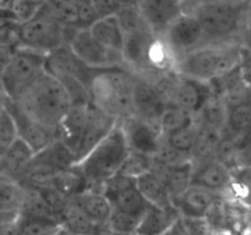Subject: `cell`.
Returning a JSON list of instances; mask_svg holds the SVG:
<instances>
[{
    "label": "cell",
    "instance_id": "5bb4252c",
    "mask_svg": "<svg viewBox=\"0 0 251 235\" xmlns=\"http://www.w3.org/2000/svg\"><path fill=\"white\" fill-rule=\"evenodd\" d=\"M1 103L5 109L9 112L10 117L12 118L17 137L21 139L25 143L28 144L33 153H37L46 146H48L56 137L55 130L43 126L39 122L32 120L24 112H21L14 102L4 97Z\"/></svg>",
    "mask_w": 251,
    "mask_h": 235
},
{
    "label": "cell",
    "instance_id": "b9f144b4",
    "mask_svg": "<svg viewBox=\"0 0 251 235\" xmlns=\"http://www.w3.org/2000/svg\"><path fill=\"white\" fill-rule=\"evenodd\" d=\"M78 4V19L77 28H90L91 24L98 19L95 7L91 4L90 0H77Z\"/></svg>",
    "mask_w": 251,
    "mask_h": 235
},
{
    "label": "cell",
    "instance_id": "60d3db41",
    "mask_svg": "<svg viewBox=\"0 0 251 235\" xmlns=\"http://www.w3.org/2000/svg\"><path fill=\"white\" fill-rule=\"evenodd\" d=\"M38 7L39 5H37L33 0H10L7 10L17 22H24L28 20Z\"/></svg>",
    "mask_w": 251,
    "mask_h": 235
},
{
    "label": "cell",
    "instance_id": "d6986e66",
    "mask_svg": "<svg viewBox=\"0 0 251 235\" xmlns=\"http://www.w3.org/2000/svg\"><path fill=\"white\" fill-rule=\"evenodd\" d=\"M218 195L220 193L210 188L191 184L176 202V208L180 217L203 218L215 201L218 200Z\"/></svg>",
    "mask_w": 251,
    "mask_h": 235
},
{
    "label": "cell",
    "instance_id": "e575fe53",
    "mask_svg": "<svg viewBox=\"0 0 251 235\" xmlns=\"http://www.w3.org/2000/svg\"><path fill=\"white\" fill-rule=\"evenodd\" d=\"M15 225L16 235H53L60 227V223L56 220L19 214Z\"/></svg>",
    "mask_w": 251,
    "mask_h": 235
},
{
    "label": "cell",
    "instance_id": "816d5d0a",
    "mask_svg": "<svg viewBox=\"0 0 251 235\" xmlns=\"http://www.w3.org/2000/svg\"><path fill=\"white\" fill-rule=\"evenodd\" d=\"M179 1H180V2H181V5H183V4H185V2L190 1V0H179Z\"/></svg>",
    "mask_w": 251,
    "mask_h": 235
},
{
    "label": "cell",
    "instance_id": "1f68e13d",
    "mask_svg": "<svg viewBox=\"0 0 251 235\" xmlns=\"http://www.w3.org/2000/svg\"><path fill=\"white\" fill-rule=\"evenodd\" d=\"M42 6L61 26L78 29L77 0H47Z\"/></svg>",
    "mask_w": 251,
    "mask_h": 235
},
{
    "label": "cell",
    "instance_id": "74e56055",
    "mask_svg": "<svg viewBox=\"0 0 251 235\" xmlns=\"http://www.w3.org/2000/svg\"><path fill=\"white\" fill-rule=\"evenodd\" d=\"M139 220L140 217L112 208V212H110L109 218L105 223V227L109 232L117 233V234L132 235L137 224H139Z\"/></svg>",
    "mask_w": 251,
    "mask_h": 235
},
{
    "label": "cell",
    "instance_id": "7dc6e473",
    "mask_svg": "<svg viewBox=\"0 0 251 235\" xmlns=\"http://www.w3.org/2000/svg\"><path fill=\"white\" fill-rule=\"evenodd\" d=\"M14 218H16V217H9V215L4 214V213L1 212V210H0V224H1V223H4V222H7V220L14 219Z\"/></svg>",
    "mask_w": 251,
    "mask_h": 235
},
{
    "label": "cell",
    "instance_id": "d590c367",
    "mask_svg": "<svg viewBox=\"0 0 251 235\" xmlns=\"http://www.w3.org/2000/svg\"><path fill=\"white\" fill-rule=\"evenodd\" d=\"M193 121L194 115L185 112L181 108L176 107V105L172 104V103H167L166 108H164L163 113L159 118L158 125L162 136H163V135L169 134V132L174 131L179 127L185 126V125L190 124Z\"/></svg>",
    "mask_w": 251,
    "mask_h": 235
},
{
    "label": "cell",
    "instance_id": "603a6c76",
    "mask_svg": "<svg viewBox=\"0 0 251 235\" xmlns=\"http://www.w3.org/2000/svg\"><path fill=\"white\" fill-rule=\"evenodd\" d=\"M60 225L78 235H100L108 230L105 224L96 223L70 200L60 213Z\"/></svg>",
    "mask_w": 251,
    "mask_h": 235
},
{
    "label": "cell",
    "instance_id": "30bf717a",
    "mask_svg": "<svg viewBox=\"0 0 251 235\" xmlns=\"http://www.w3.org/2000/svg\"><path fill=\"white\" fill-rule=\"evenodd\" d=\"M157 38L147 27L125 33L122 48L124 68L135 75L149 78L151 76L152 49Z\"/></svg>",
    "mask_w": 251,
    "mask_h": 235
},
{
    "label": "cell",
    "instance_id": "8d00e7d4",
    "mask_svg": "<svg viewBox=\"0 0 251 235\" xmlns=\"http://www.w3.org/2000/svg\"><path fill=\"white\" fill-rule=\"evenodd\" d=\"M152 165H153V157L152 156L140 153V152L129 151L118 173L136 179L141 174L151 170Z\"/></svg>",
    "mask_w": 251,
    "mask_h": 235
},
{
    "label": "cell",
    "instance_id": "8fae6325",
    "mask_svg": "<svg viewBox=\"0 0 251 235\" xmlns=\"http://www.w3.org/2000/svg\"><path fill=\"white\" fill-rule=\"evenodd\" d=\"M71 50L86 65L96 69L124 66L122 53L103 46L88 28L77 29L68 44Z\"/></svg>",
    "mask_w": 251,
    "mask_h": 235
},
{
    "label": "cell",
    "instance_id": "9c48e42d",
    "mask_svg": "<svg viewBox=\"0 0 251 235\" xmlns=\"http://www.w3.org/2000/svg\"><path fill=\"white\" fill-rule=\"evenodd\" d=\"M161 39L173 56L174 63L181 56L207 43L198 20L185 11L181 12L169 24Z\"/></svg>",
    "mask_w": 251,
    "mask_h": 235
},
{
    "label": "cell",
    "instance_id": "d6a6232c",
    "mask_svg": "<svg viewBox=\"0 0 251 235\" xmlns=\"http://www.w3.org/2000/svg\"><path fill=\"white\" fill-rule=\"evenodd\" d=\"M26 188V192H25L24 202H22L19 214L26 215V217L44 218V219H51L59 222L56 213L51 210L50 206L46 202L43 196L41 195V192L37 188Z\"/></svg>",
    "mask_w": 251,
    "mask_h": 235
},
{
    "label": "cell",
    "instance_id": "7c38bea8",
    "mask_svg": "<svg viewBox=\"0 0 251 235\" xmlns=\"http://www.w3.org/2000/svg\"><path fill=\"white\" fill-rule=\"evenodd\" d=\"M167 103L168 100L166 95L153 81L144 76L135 75L134 91H132L134 115L158 125L159 118Z\"/></svg>",
    "mask_w": 251,
    "mask_h": 235
},
{
    "label": "cell",
    "instance_id": "681fc988",
    "mask_svg": "<svg viewBox=\"0 0 251 235\" xmlns=\"http://www.w3.org/2000/svg\"><path fill=\"white\" fill-rule=\"evenodd\" d=\"M100 235H122V234H117V233L109 232V230H104V232H103Z\"/></svg>",
    "mask_w": 251,
    "mask_h": 235
},
{
    "label": "cell",
    "instance_id": "ab89813d",
    "mask_svg": "<svg viewBox=\"0 0 251 235\" xmlns=\"http://www.w3.org/2000/svg\"><path fill=\"white\" fill-rule=\"evenodd\" d=\"M17 137L15 124L2 103L0 104V157Z\"/></svg>",
    "mask_w": 251,
    "mask_h": 235
},
{
    "label": "cell",
    "instance_id": "ac0fdd59",
    "mask_svg": "<svg viewBox=\"0 0 251 235\" xmlns=\"http://www.w3.org/2000/svg\"><path fill=\"white\" fill-rule=\"evenodd\" d=\"M193 161V181L206 188L220 193L230 181V170L215 156Z\"/></svg>",
    "mask_w": 251,
    "mask_h": 235
},
{
    "label": "cell",
    "instance_id": "9a60e30c",
    "mask_svg": "<svg viewBox=\"0 0 251 235\" xmlns=\"http://www.w3.org/2000/svg\"><path fill=\"white\" fill-rule=\"evenodd\" d=\"M44 70L48 71L53 76L65 75L76 78L82 82L88 90L91 78L93 77L98 69L86 65L74 54L68 44H64L46 54Z\"/></svg>",
    "mask_w": 251,
    "mask_h": 235
},
{
    "label": "cell",
    "instance_id": "7bdbcfd3",
    "mask_svg": "<svg viewBox=\"0 0 251 235\" xmlns=\"http://www.w3.org/2000/svg\"><path fill=\"white\" fill-rule=\"evenodd\" d=\"M90 1L95 7L98 17L113 15L118 10V5L115 0H90Z\"/></svg>",
    "mask_w": 251,
    "mask_h": 235
},
{
    "label": "cell",
    "instance_id": "836d02e7",
    "mask_svg": "<svg viewBox=\"0 0 251 235\" xmlns=\"http://www.w3.org/2000/svg\"><path fill=\"white\" fill-rule=\"evenodd\" d=\"M163 139L172 148L178 151L179 153L191 157L198 140V126L195 121H193L169 134L163 135Z\"/></svg>",
    "mask_w": 251,
    "mask_h": 235
},
{
    "label": "cell",
    "instance_id": "44dd1931",
    "mask_svg": "<svg viewBox=\"0 0 251 235\" xmlns=\"http://www.w3.org/2000/svg\"><path fill=\"white\" fill-rule=\"evenodd\" d=\"M179 217L176 208H159L149 205L132 235H162Z\"/></svg>",
    "mask_w": 251,
    "mask_h": 235
},
{
    "label": "cell",
    "instance_id": "ba28073f",
    "mask_svg": "<svg viewBox=\"0 0 251 235\" xmlns=\"http://www.w3.org/2000/svg\"><path fill=\"white\" fill-rule=\"evenodd\" d=\"M73 154L63 142L54 140L33 154L19 183L25 188H41L49 185L54 176L73 164Z\"/></svg>",
    "mask_w": 251,
    "mask_h": 235
},
{
    "label": "cell",
    "instance_id": "83f0119b",
    "mask_svg": "<svg viewBox=\"0 0 251 235\" xmlns=\"http://www.w3.org/2000/svg\"><path fill=\"white\" fill-rule=\"evenodd\" d=\"M191 181H193V161L191 159H186V161L169 166L166 178H164V185L174 207L179 197L191 185Z\"/></svg>",
    "mask_w": 251,
    "mask_h": 235
},
{
    "label": "cell",
    "instance_id": "7402d4cb",
    "mask_svg": "<svg viewBox=\"0 0 251 235\" xmlns=\"http://www.w3.org/2000/svg\"><path fill=\"white\" fill-rule=\"evenodd\" d=\"M33 151L21 139L16 137L0 157V174L19 181L33 157Z\"/></svg>",
    "mask_w": 251,
    "mask_h": 235
},
{
    "label": "cell",
    "instance_id": "f1b7e54d",
    "mask_svg": "<svg viewBox=\"0 0 251 235\" xmlns=\"http://www.w3.org/2000/svg\"><path fill=\"white\" fill-rule=\"evenodd\" d=\"M26 188L10 176L0 174V210L9 217H17L21 210Z\"/></svg>",
    "mask_w": 251,
    "mask_h": 235
},
{
    "label": "cell",
    "instance_id": "3957f363",
    "mask_svg": "<svg viewBox=\"0 0 251 235\" xmlns=\"http://www.w3.org/2000/svg\"><path fill=\"white\" fill-rule=\"evenodd\" d=\"M250 2H200L183 7L198 20L207 43L239 41L248 24Z\"/></svg>",
    "mask_w": 251,
    "mask_h": 235
},
{
    "label": "cell",
    "instance_id": "277c9868",
    "mask_svg": "<svg viewBox=\"0 0 251 235\" xmlns=\"http://www.w3.org/2000/svg\"><path fill=\"white\" fill-rule=\"evenodd\" d=\"M134 77L124 66L98 69L88 85L90 103L117 119L134 115Z\"/></svg>",
    "mask_w": 251,
    "mask_h": 235
},
{
    "label": "cell",
    "instance_id": "52a82bcc",
    "mask_svg": "<svg viewBox=\"0 0 251 235\" xmlns=\"http://www.w3.org/2000/svg\"><path fill=\"white\" fill-rule=\"evenodd\" d=\"M46 54L15 46L9 60L0 72V87L4 97L14 102L24 88L44 70Z\"/></svg>",
    "mask_w": 251,
    "mask_h": 235
},
{
    "label": "cell",
    "instance_id": "f35d334b",
    "mask_svg": "<svg viewBox=\"0 0 251 235\" xmlns=\"http://www.w3.org/2000/svg\"><path fill=\"white\" fill-rule=\"evenodd\" d=\"M114 15L117 16L124 33H129V32H134L142 27H146L141 15H140L139 9H137V5L120 7Z\"/></svg>",
    "mask_w": 251,
    "mask_h": 235
},
{
    "label": "cell",
    "instance_id": "8992f818",
    "mask_svg": "<svg viewBox=\"0 0 251 235\" xmlns=\"http://www.w3.org/2000/svg\"><path fill=\"white\" fill-rule=\"evenodd\" d=\"M76 31L77 29L61 26L39 5L28 20L19 24L17 46L48 54L58 47L69 44Z\"/></svg>",
    "mask_w": 251,
    "mask_h": 235
},
{
    "label": "cell",
    "instance_id": "4316f807",
    "mask_svg": "<svg viewBox=\"0 0 251 235\" xmlns=\"http://www.w3.org/2000/svg\"><path fill=\"white\" fill-rule=\"evenodd\" d=\"M226 105H227V112H226L225 134L239 141L249 131L251 119L250 102L249 99H244Z\"/></svg>",
    "mask_w": 251,
    "mask_h": 235
},
{
    "label": "cell",
    "instance_id": "7a4b0ae2",
    "mask_svg": "<svg viewBox=\"0 0 251 235\" xmlns=\"http://www.w3.org/2000/svg\"><path fill=\"white\" fill-rule=\"evenodd\" d=\"M243 51L240 41L206 43L178 59L173 70L193 80L211 82L242 65Z\"/></svg>",
    "mask_w": 251,
    "mask_h": 235
},
{
    "label": "cell",
    "instance_id": "c3c4849f",
    "mask_svg": "<svg viewBox=\"0 0 251 235\" xmlns=\"http://www.w3.org/2000/svg\"><path fill=\"white\" fill-rule=\"evenodd\" d=\"M10 0H0V10L7 9Z\"/></svg>",
    "mask_w": 251,
    "mask_h": 235
},
{
    "label": "cell",
    "instance_id": "484cf974",
    "mask_svg": "<svg viewBox=\"0 0 251 235\" xmlns=\"http://www.w3.org/2000/svg\"><path fill=\"white\" fill-rule=\"evenodd\" d=\"M88 29L103 46L122 53L125 33L114 14L98 17Z\"/></svg>",
    "mask_w": 251,
    "mask_h": 235
},
{
    "label": "cell",
    "instance_id": "e0dca14e",
    "mask_svg": "<svg viewBox=\"0 0 251 235\" xmlns=\"http://www.w3.org/2000/svg\"><path fill=\"white\" fill-rule=\"evenodd\" d=\"M118 120L119 119L103 112L92 103H88L85 127L76 153V162L82 159L114 127Z\"/></svg>",
    "mask_w": 251,
    "mask_h": 235
},
{
    "label": "cell",
    "instance_id": "ffe728a7",
    "mask_svg": "<svg viewBox=\"0 0 251 235\" xmlns=\"http://www.w3.org/2000/svg\"><path fill=\"white\" fill-rule=\"evenodd\" d=\"M87 105L88 104L71 105L70 109L66 112L55 129L56 139L63 141L74 152L75 157L77 153L81 136H82L83 127H85Z\"/></svg>",
    "mask_w": 251,
    "mask_h": 235
},
{
    "label": "cell",
    "instance_id": "4dcf8cb0",
    "mask_svg": "<svg viewBox=\"0 0 251 235\" xmlns=\"http://www.w3.org/2000/svg\"><path fill=\"white\" fill-rule=\"evenodd\" d=\"M108 200L112 205V208L125 213H130V214H134L136 217H141L142 213L149 206L147 201L145 200L135 184L114 193L113 196L108 197Z\"/></svg>",
    "mask_w": 251,
    "mask_h": 235
},
{
    "label": "cell",
    "instance_id": "6da1fadb",
    "mask_svg": "<svg viewBox=\"0 0 251 235\" xmlns=\"http://www.w3.org/2000/svg\"><path fill=\"white\" fill-rule=\"evenodd\" d=\"M14 103L32 120L53 130L71 107L65 87L46 70H42L24 88Z\"/></svg>",
    "mask_w": 251,
    "mask_h": 235
},
{
    "label": "cell",
    "instance_id": "4fadbf2b",
    "mask_svg": "<svg viewBox=\"0 0 251 235\" xmlns=\"http://www.w3.org/2000/svg\"><path fill=\"white\" fill-rule=\"evenodd\" d=\"M129 151L153 156L162 140L159 126L136 115L119 119Z\"/></svg>",
    "mask_w": 251,
    "mask_h": 235
},
{
    "label": "cell",
    "instance_id": "cb8c5ba5",
    "mask_svg": "<svg viewBox=\"0 0 251 235\" xmlns=\"http://www.w3.org/2000/svg\"><path fill=\"white\" fill-rule=\"evenodd\" d=\"M70 201L78 206L91 219L98 224H105L112 212L109 200L100 191L86 188L82 192L73 196Z\"/></svg>",
    "mask_w": 251,
    "mask_h": 235
},
{
    "label": "cell",
    "instance_id": "5b68a950",
    "mask_svg": "<svg viewBox=\"0 0 251 235\" xmlns=\"http://www.w3.org/2000/svg\"><path fill=\"white\" fill-rule=\"evenodd\" d=\"M129 153L124 132L118 120L112 130L76 164L87 180L88 190L100 191L104 180L118 173Z\"/></svg>",
    "mask_w": 251,
    "mask_h": 235
},
{
    "label": "cell",
    "instance_id": "2e32d148",
    "mask_svg": "<svg viewBox=\"0 0 251 235\" xmlns=\"http://www.w3.org/2000/svg\"><path fill=\"white\" fill-rule=\"evenodd\" d=\"M137 9L145 26L158 38L183 12L179 0H137Z\"/></svg>",
    "mask_w": 251,
    "mask_h": 235
},
{
    "label": "cell",
    "instance_id": "f546056e",
    "mask_svg": "<svg viewBox=\"0 0 251 235\" xmlns=\"http://www.w3.org/2000/svg\"><path fill=\"white\" fill-rule=\"evenodd\" d=\"M49 185L54 186L68 198H71L87 188V180L77 164L75 163L74 165L59 171Z\"/></svg>",
    "mask_w": 251,
    "mask_h": 235
},
{
    "label": "cell",
    "instance_id": "bcb514c9",
    "mask_svg": "<svg viewBox=\"0 0 251 235\" xmlns=\"http://www.w3.org/2000/svg\"><path fill=\"white\" fill-rule=\"evenodd\" d=\"M53 235H78V234H75V233H73L71 230L66 229L65 227L60 225V227L58 228V230H56Z\"/></svg>",
    "mask_w": 251,
    "mask_h": 235
},
{
    "label": "cell",
    "instance_id": "d4e9b609",
    "mask_svg": "<svg viewBox=\"0 0 251 235\" xmlns=\"http://www.w3.org/2000/svg\"><path fill=\"white\" fill-rule=\"evenodd\" d=\"M135 185L149 205L159 208H176L172 203L164 183L152 170L137 176L135 179Z\"/></svg>",
    "mask_w": 251,
    "mask_h": 235
},
{
    "label": "cell",
    "instance_id": "f6af8a7d",
    "mask_svg": "<svg viewBox=\"0 0 251 235\" xmlns=\"http://www.w3.org/2000/svg\"><path fill=\"white\" fill-rule=\"evenodd\" d=\"M211 1H217V2H244V1H249V0H190V1L185 2L181 6L183 7H188L191 6V5H196L200 4V2H211Z\"/></svg>",
    "mask_w": 251,
    "mask_h": 235
},
{
    "label": "cell",
    "instance_id": "ee69618b",
    "mask_svg": "<svg viewBox=\"0 0 251 235\" xmlns=\"http://www.w3.org/2000/svg\"><path fill=\"white\" fill-rule=\"evenodd\" d=\"M162 235H188L181 217H179Z\"/></svg>",
    "mask_w": 251,
    "mask_h": 235
},
{
    "label": "cell",
    "instance_id": "f907efd6",
    "mask_svg": "<svg viewBox=\"0 0 251 235\" xmlns=\"http://www.w3.org/2000/svg\"><path fill=\"white\" fill-rule=\"evenodd\" d=\"M33 1L36 2L37 5H42V4H43V2H46L47 0H33Z\"/></svg>",
    "mask_w": 251,
    "mask_h": 235
}]
</instances>
